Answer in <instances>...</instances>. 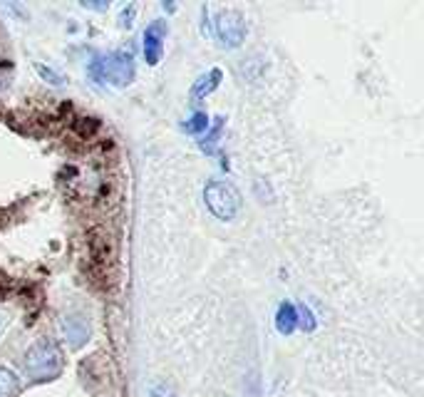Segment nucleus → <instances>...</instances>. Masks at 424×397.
Returning <instances> with one entry per match:
<instances>
[{
	"instance_id": "obj_7",
	"label": "nucleus",
	"mask_w": 424,
	"mask_h": 397,
	"mask_svg": "<svg viewBox=\"0 0 424 397\" xmlns=\"http://www.w3.org/2000/svg\"><path fill=\"white\" fill-rule=\"evenodd\" d=\"M276 328H278L281 336H291L298 328V311L291 301L281 303L278 311H276Z\"/></svg>"
},
{
	"instance_id": "obj_2",
	"label": "nucleus",
	"mask_w": 424,
	"mask_h": 397,
	"mask_svg": "<svg viewBox=\"0 0 424 397\" xmlns=\"http://www.w3.org/2000/svg\"><path fill=\"white\" fill-rule=\"evenodd\" d=\"M203 201L218 221H231L241 211V194L228 181H211L203 189Z\"/></svg>"
},
{
	"instance_id": "obj_13",
	"label": "nucleus",
	"mask_w": 424,
	"mask_h": 397,
	"mask_svg": "<svg viewBox=\"0 0 424 397\" xmlns=\"http://www.w3.org/2000/svg\"><path fill=\"white\" fill-rule=\"evenodd\" d=\"M149 397H176V390L171 383H164V380H156L149 388Z\"/></svg>"
},
{
	"instance_id": "obj_15",
	"label": "nucleus",
	"mask_w": 424,
	"mask_h": 397,
	"mask_svg": "<svg viewBox=\"0 0 424 397\" xmlns=\"http://www.w3.org/2000/svg\"><path fill=\"white\" fill-rule=\"evenodd\" d=\"M134 15H137V8H134V5H127V8L122 10V15H119V25H122V28H132Z\"/></svg>"
},
{
	"instance_id": "obj_16",
	"label": "nucleus",
	"mask_w": 424,
	"mask_h": 397,
	"mask_svg": "<svg viewBox=\"0 0 424 397\" xmlns=\"http://www.w3.org/2000/svg\"><path fill=\"white\" fill-rule=\"evenodd\" d=\"M82 5L90 10H107L109 8V3H104V0H85Z\"/></svg>"
},
{
	"instance_id": "obj_5",
	"label": "nucleus",
	"mask_w": 424,
	"mask_h": 397,
	"mask_svg": "<svg viewBox=\"0 0 424 397\" xmlns=\"http://www.w3.org/2000/svg\"><path fill=\"white\" fill-rule=\"evenodd\" d=\"M164 33H166L164 20H154V23L144 30V60H146V65H159L161 52H164Z\"/></svg>"
},
{
	"instance_id": "obj_11",
	"label": "nucleus",
	"mask_w": 424,
	"mask_h": 397,
	"mask_svg": "<svg viewBox=\"0 0 424 397\" xmlns=\"http://www.w3.org/2000/svg\"><path fill=\"white\" fill-rule=\"evenodd\" d=\"M206 127H208V114L206 112H193L191 119L184 124V129L188 134H201V132H206Z\"/></svg>"
},
{
	"instance_id": "obj_9",
	"label": "nucleus",
	"mask_w": 424,
	"mask_h": 397,
	"mask_svg": "<svg viewBox=\"0 0 424 397\" xmlns=\"http://www.w3.org/2000/svg\"><path fill=\"white\" fill-rule=\"evenodd\" d=\"M18 388H20L18 375L8 368H0V397H15Z\"/></svg>"
},
{
	"instance_id": "obj_6",
	"label": "nucleus",
	"mask_w": 424,
	"mask_h": 397,
	"mask_svg": "<svg viewBox=\"0 0 424 397\" xmlns=\"http://www.w3.org/2000/svg\"><path fill=\"white\" fill-rule=\"evenodd\" d=\"M87 333H90V326H87V321L82 316L65 318V336L72 343V348H80L87 341Z\"/></svg>"
},
{
	"instance_id": "obj_3",
	"label": "nucleus",
	"mask_w": 424,
	"mask_h": 397,
	"mask_svg": "<svg viewBox=\"0 0 424 397\" xmlns=\"http://www.w3.org/2000/svg\"><path fill=\"white\" fill-rule=\"evenodd\" d=\"M92 72L97 80H104L117 87H127L134 80V57L129 52H112L107 57H99L92 65Z\"/></svg>"
},
{
	"instance_id": "obj_14",
	"label": "nucleus",
	"mask_w": 424,
	"mask_h": 397,
	"mask_svg": "<svg viewBox=\"0 0 424 397\" xmlns=\"http://www.w3.org/2000/svg\"><path fill=\"white\" fill-rule=\"evenodd\" d=\"M35 70H38V75L43 77L45 82H50V85H55V87H60L62 82H65V80H62V75H57L52 67H45L43 62H35Z\"/></svg>"
},
{
	"instance_id": "obj_10",
	"label": "nucleus",
	"mask_w": 424,
	"mask_h": 397,
	"mask_svg": "<svg viewBox=\"0 0 424 397\" xmlns=\"http://www.w3.org/2000/svg\"><path fill=\"white\" fill-rule=\"evenodd\" d=\"M221 132H223V117H216V122H213V127L208 129V134L201 139V151H206V154H213L216 151V142H218V137H221Z\"/></svg>"
},
{
	"instance_id": "obj_12",
	"label": "nucleus",
	"mask_w": 424,
	"mask_h": 397,
	"mask_svg": "<svg viewBox=\"0 0 424 397\" xmlns=\"http://www.w3.org/2000/svg\"><path fill=\"white\" fill-rule=\"evenodd\" d=\"M296 311H298V326H301L303 331H308V333L316 331V316H313L311 308H308L306 303H303V306L296 308Z\"/></svg>"
},
{
	"instance_id": "obj_1",
	"label": "nucleus",
	"mask_w": 424,
	"mask_h": 397,
	"mask_svg": "<svg viewBox=\"0 0 424 397\" xmlns=\"http://www.w3.org/2000/svg\"><path fill=\"white\" fill-rule=\"evenodd\" d=\"M62 370V353L52 341H38L25 353V373L35 383L55 378Z\"/></svg>"
},
{
	"instance_id": "obj_4",
	"label": "nucleus",
	"mask_w": 424,
	"mask_h": 397,
	"mask_svg": "<svg viewBox=\"0 0 424 397\" xmlns=\"http://www.w3.org/2000/svg\"><path fill=\"white\" fill-rule=\"evenodd\" d=\"M216 35L226 48H238L246 38V20L238 10H221L216 18Z\"/></svg>"
},
{
	"instance_id": "obj_8",
	"label": "nucleus",
	"mask_w": 424,
	"mask_h": 397,
	"mask_svg": "<svg viewBox=\"0 0 424 397\" xmlns=\"http://www.w3.org/2000/svg\"><path fill=\"white\" fill-rule=\"evenodd\" d=\"M218 82H221V70H218V67H213V70H208L206 75H201L196 82H193L191 97L193 99H203L206 95H211V92L218 87Z\"/></svg>"
},
{
	"instance_id": "obj_17",
	"label": "nucleus",
	"mask_w": 424,
	"mask_h": 397,
	"mask_svg": "<svg viewBox=\"0 0 424 397\" xmlns=\"http://www.w3.org/2000/svg\"><path fill=\"white\" fill-rule=\"evenodd\" d=\"M164 10H169V13H174V10H176V3H164Z\"/></svg>"
}]
</instances>
